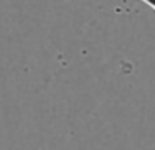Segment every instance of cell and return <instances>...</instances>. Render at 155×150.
<instances>
[{
	"instance_id": "cell-1",
	"label": "cell",
	"mask_w": 155,
	"mask_h": 150,
	"mask_svg": "<svg viewBox=\"0 0 155 150\" xmlns=\"http://www.w3.org/2000/svg\"><path fill=\"white\" fill-rule=\"evenodd\" d=\"M140 2L147 3V5L150 7V8H153V10H155V0H140Z\"/></svg>"
}]
</instances>
